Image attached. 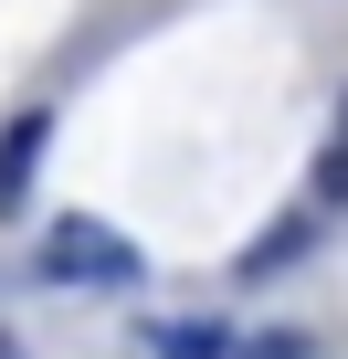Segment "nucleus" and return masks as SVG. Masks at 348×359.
Returning <instances> with one entry per match:
<instances>
[{
    "mask_svg": "<svg viewBox=\"0 0 348 359\" xmlns=\"http://www.w3.org/2000/svg\"><path fill=\"white\" fill-rule=\"evenodd\" d=\"M43 275H53V285H137L148 254H137L116 222H85V212H74V222L43 233Z\"/></svg>",
    "mask_w": 348,
    "mask_h": 359,
    "instance_id": "obj_1",
    "label": "nucleus"
},
{
    "mask_svg": "<svg viewBox=\"0 0 348 359\" xmlns=\"http://www.w3.org/2000/svg\"><path fill=\"white\" fill-rule=\"evenodd\" d=\"M43 137H53V116H43V106L0 127V212H22V191H32V169H43Z\"/></svg>",
    "mask_w": 348,
    "mask_h": 359,
    "instance_id": "obj_2",
    "label": "nucleus"
},
{
    "mask_svg": "<svg viewBox=\"0 0 348 359\" xmlns=\"http://www.w3.org/2000/svg\"><path fill=\"white\" fill-rule=\"evenodd\" d=\"M158 348H169V359H232V338H222V327H211V317H201V327H169V338H158Z\"/></svg>",
    "mask_w": 348,
    "mask_h": 359,
    "instance_id": "obj_3",
    "label": "nucleus"
},
{
    "mask_svg": "<svg viewBox=\"0 0 348 359\" xmlns=\"http://www.w3.org/2000/svg\"><path fill=\"white\" fill-rule=\"evenodd\" d=\"M306 254V222H285V233H264L253 254H243V275H274V264H295Z\"/></svg>",
    "mask_w": 348,
    "mask_h": 359,
    "instance_id": "obj_4",
    "label": "nucleus"
},
{
    "mask_svg": "<svg viewBox=\"0 0 348 359\" xmlns=\"http://www.w3.org/2000/svg\"><path fill=\"white\" fill-rule=\"evenodd\" d=\"M316 191H327V201H348V137L327 148V169H316Z\"/></svg>",
    "mask_w": 348,
    "mask_h": 359,
    "instance_id": "obj_5",
    "label": "nucleus"
},
{
    "mask_svg": "<svg viewBox=\"0 0 348 359\" xmlns=\"http://www.w3.org/2000/svg\"><path fill=\"white\" fill-rule=\"evenodd\" d=\"M243 359H306V338H253Z\"/></svg>",
    "mask_w": 348,
    "mask_h": 359,
    "instance_id": "obj_6",
    "label": "nucleus"
}]
</instances>
